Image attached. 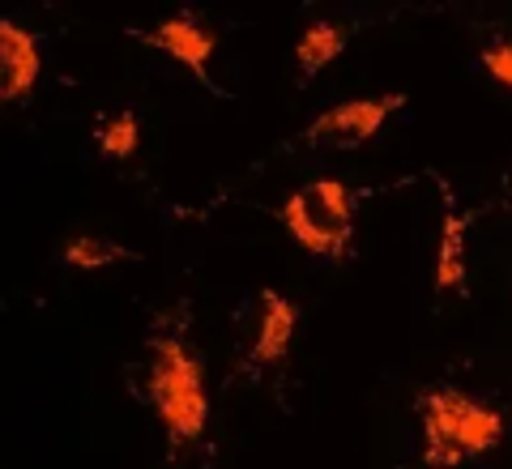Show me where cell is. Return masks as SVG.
Listing matches in <instances>:
<instances>
[{"label":"cell","mask_w":512,"mask_h":469,"mask_svg":"<svg viewBox=\"0 0 512 469\" xmlns=\"http://www.w3.org/2000/svg\"><path fill=\"white\" fill-rule=\"evenodd\" d=\"M423 431V469H466L504 444V414L453 384H431L414 401Z\"/></svg>","instance_id":"1"},{"label":"cell","mask_w":512,"mask_h":469,"mask_svg":"<svg viewBox=\"0 0 512 469\" xmlns=\"http://www.w3.org/2000/svg\"><path fill=\"white\" fill-rule=\"evenodd\" d=\"M146 397L167 431L171 448L197 444L210 423V393H205V363L180 337H154L146 363Z\"/></svg>","instance_id":"2"},{"label":"cell","mask_w":512,"mask_h":469,"mask_svg":"<svg viewBox=\"0 0 512 469\" xmlns=\"http://www.w3.org/2000/svg\"><path fill=\"white\" fill-rule=\"evenodd\" d=\"M282 226L303 252L346 261L350 239H355V197L342 180H312L286 197Z\"/></svg>","instance_id":"3"},{"label":"cell","mask_w":512,"mask_h":469,"mask_svg":"<svg viewBox=\"0 0 512 469\" xmlns=\"http://www.w3.org/2000/svg\"><path fill=\"white\" fill-rule=\"evenodd\" d=\"M402 107L397 94H380V99H350L338 107H325L320 116L303 128V141L312 150H359L363 141H372L389 116Z\"/></svg>","instance_id":"4"},{"label":"cell","mask_w":512,"mask_h":469,"mask_svg":"<svg viewBox=\"0 0 512 469\" xmlns=\"http://www.w3.org/2000/svg\"><path fill=\"white\" fill-rule=\"evenodd\" d=\"M141 39L150 47H158V52H167L175 64H184L210 94H222L210 77V60H214V47H218V35L210 26H201L197 18H188V13H175V18L158 22L154 30H141Z\"/></svg>","instance_id":"5"},{"label":"cell","mask_w":512,"mask_h":469,"mask_svg":"<svg viewBox=\"0 0 512 469\" xmlns=\"http://www.w3.org/2000/svg\"><path fill=\"white\" fill-rule=\"evenodd\" d=\"M39 39L13 18L0 22V99L26 103L39 82Z\"/></svg>","instance_id":"6"},{"label":"cell","mask_w":512,"mask_h":469,"mask_svg":"<svg viewBox=\"0 0 512 469\" xmlns=\"http://www.w3.org/2000/svg\"><path fill=\"white\" fill-rule=\"evenodd\" d=\"M299 329V307L291 299H282L278 290H261V325H256V342H252V363H282L286 350L295 342Z\"/></svg>","instance_id":"7"},{"label":"cell","mask_w":512,"mask_h":469,"mask_svg":"<svg viewBox=\"0 0 512 469\" xmlns=\"http://www.w3.org/2000/svg\"><path fill=\"white\" fill-rule=\"evenodd\" d=\"M350 43V26H338V22H312L303 26V35L295 39V64L303 77H316L320 69H329L333 60L346 52Z\"/></svg>","instance_id":"8"},{"label":"cell","mask_w":512,"mask_h":469,"mask_svg":"<svg viewBox=\"0 0 512 469\" xmlns=\"http://www.w3.org/2000/svg\"><path fill=\"white\" fill-rule=\"evenodd\" d=\"M436 290H466V218L444 214L436 248Z\"/></svg>","instance_id":"9"},{"label":"cell","mask_w":512,"mask_h":469,"mask_svg":"<svg viewBox=\"0 0 512 469\" xmlns=\"http://www.w3.org/2000/svg\"><path fill=\"white\" fill-rule=\"evenodd\" d=\"M60 261L69 269H107V265L133 261V252H128L124 244H116V239H107V235H77V239L64 244Z\"/></svg>","instance_id":"10"},{"label":"cell","mask_w":512,"mask_h":469,"mask_svg":"<svg viewBox=\"0 0 512 469\" xmlns=\"http://www.w3.org/2000/svg\"><path fill=\"white\" fill-rule=\"evenodd\" d=\"M137 141H141V120L133 116V111H116V116H107L99 124V137H94L99 154L111 158V163H120V158H133L137 154Z\"/></svg>","instance_id":"11"},{"label":"cell","mask_w":512,"mask_h":469,"mask_svg":"<svg viewBox=\"0 0 512 469\" xmlns=\"http://www.w3.org/2000/svg\"><path fill=\"white\" fill-rule=\"evenodd\" d=\"M483 69H487L500 86L512 90V43H508V39H500V43L487 47V52H483Z\"/></svg>","instance_id":"12"}]
</instances>
